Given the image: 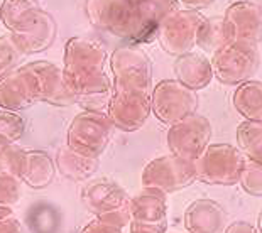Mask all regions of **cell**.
<instances>
[{"mask_svg": "<svg viewBox=\"0 0 262 233\" xmlns=\"http://www.w3.org/2000/svg\"><path fill=\"white\" fill-rule=\"evenodd\" d=\"M198 95L178 80H164L150 93V110L159 122L166 125L176 124L185 116L196 113Z\"/></svg>", "mask_w": 262, "mask_h": 233, "instance_id": "8", "label": "cell"}, {"mask_svg": "<svg viewBox=\"0 0 262 233\" xmlns=\"http://www.w3.org/2000/svg\"><path fill=\"white\" fill-rule=\"evenodd\" d=\"M80 233H124V230L117 228V226H112L108 223H103V221H100L98 218H95L88 225L83 226V230Z\"/></svg>", "mask_w": 262, "mask_h": 233, "instance_id": "34", "label": "cell"}, {"mask_svg": "<svg viewBox=\"0 0 262 233\" xmlns=\"http://www.w3.org/2000/svg\"><path fill=\"white\" fill-rule=\"evenodd\" d=\"M245 160L247 159L241 149L230 144H210L194 160L196 177L211 186L238 184Z\"/></svg>", "mask_w": 262, "mask_h": 233, "instance_id": "4", "label": "cell"}, {"mask_svg": "<svg viewBox=\"0 0 262 233\" xmlns=\"http://www.w3.org/2000/svg\"><path fill=\"white\" fill-rule=\"evenodd\" d=\"M114 125L103 112H81L71 122L66 146L90 157H98L108 146Z\"/></svg>", "mask_w": 262, "mask_h": 233, "instance_id": "6", "label": "cell"}, {"mask_svg": "<svg viewBox=\"0 0 262 233\" xmlns=\"http://www.w3.org/2000/svg\"><path fill=\"white\" fill-rule=\"evenodd\" d=\"M26 122L19 115V112L0 108V135L10 142H15L24 135Z\"/></svg>", "mask_w": 262, "mask_h": 233, "instance_id": "29", "label": "cell"}, {"mask_svg": "<svg viewBox=\"0 0 262 233\" xmlns=\"http://www.w3.org/2000/svg\"><path fill=\"white\" fill-rule=\"evenodd\" d=\"M224 17L232 29L233 41L259 44L262 41V17L257 4L241 0L227 9Z\"/></svg>", "mask_w": 262, "mask_h": 233, "instance_id": "16", "label": "cell"}, {"mask_svg": "<svg viewBox=\"0 0 262 233\" xmlns=\"http://www.w3.org/2000/svg\"><path fill=\"white\" fill-rule=\"evenodd\" d=\"M20 179L17 176L0 173V206L14 208L20 201Z\"/></svg>", "mask_w": 262, "mask_h": 233, "instance_id": "30", "label": "cell"}, {"mask_svg": "<svg viewBox=\"0 0 262 233\" xmlns=\"http://www.w3.org/2000/svg\"><path fill=\"white\" fill-rule=\"evenodd\" d=\"M14 216V208H7V206H0V221L9 220Z\"/></svg>", "mask_w": 262, "mask_h": 233, "instance_id": "38", "label": "cell"}, {"mask_svg": "<svg viewBox=\"0 0 262 233\" xmlns=\"http://www.w3.org/2000/svg\"><path fill=\"white\" fill-rule=\"evenodd\" d=\"M183 4L186 5V7H189L191 10H198V9H205L208 7L210 4H213L215 0H181Z\"/></svg>", "mask_w": 262, "mask_h": 233, "instance_id": "37", "label": "cell"}, {"mask_svg": "<svg viewBox=\"0 0 262 233\" xmlns=\"http://www.w3.org/2000/svg\"><path fill=\"white\" fill-rule=\"evenodd\" d=\"M137 10L141 15L147 41L150 42L158 37L161 22L171 12L178 10V0H147V2L137 5Z\"/></svg>", "mask_w": 262, "mask_h": 233, "instance_id": "25", "label": "cell"}, {"mask_svg": "<svg viewBox=\"0 0 262 233\" xmlns=\"http://www.w3.org/2000/svg\"><path fill=\"white\" fill-rule=\"evenodd\" d=\"M20 49L14 42L12 36L0 37V76H4L10 69H14L15 63L20 59Z\"/></svg>", "mask_w": 262, "mask_h": 233, "instance_id": "31", "label": "cell"}, {"mask_svg": "<svg viewBox=\"0 0 262 233\" xmlns=\"http://www.w3.org/2000/svg\"><path fill=\"white\" fill-rule=\"evenodd\" d=\"M205 17L198 10L178 9L171 12L159 26L158 39L159 44L168 54L181 56L189 53L196 46L198 31Z\"/></svg>", "mask_w": 262, "mask_h": 233, "instance_id": "9", "label": "cell"}, {"mask_svg": "<svg viewBox=\"0 0 262 233\" xmlns=\"http://www.w3.org/2000/svg\"><path fill=\"white\" fill-rule=\"evenodd\" d=\"M110 69L114 75V93H150V59L137 46L127 44L115 48L110 56Z\"/></svg>", "mask_w": 262, "mask_h": 233, "instance_id": "3", "label": "cell"}, {"mask_svg": "<svg viewBox=\"0 0 262 233\" xmlns=\"http://www.w3.org/2000/svg\"><path fill=\"white\" fill-rule=\"evenodd\" d=\"M27 66L36 76L39 102H46L54 107H70L76 103L75 93L71 91L59 66L49 61H32Z\"/></svg>", "mask_w": 262, "mask_h": 233, "instance_id": "13", "label": "cell"}, {"mask_svg": "<svg viewBox=\"0 0 262 233\" xmlns=\"http://www.w3.org/2000/svg\"><path fill=\"white\" fill-rule=\"evenodd\" d=\"M233 107L245 116V120L262 122V83L260 81H244L237 85L233 91Z\"/></svg>", "mask_w": 262, "mask_h": 233, "instance_id": "22", "label": "cell"}, {"mask_svg": "<svg viewBox=\"0 0 262 233\" xmlns=\"http://www.w3.org/2000/svg\"><path fill=\"white\" fill-rule=\"evenodd\" d=\"M130 196L122 186L108 179H95L81 190V203L95 216L129 204Z\"/></svg>", "mask_w": 262, "mask_h": 233, "instance_id": "15", "label": "cell"}, {"mask_svg": "<svg viewBox=\"0 0 262 233\" xmlns=\"http://www.w3.org/2000/svg\"><path fill=\"white\" fill-rule=\"evenodd\" d=\"M129 212L132 221H144V223H159L166 220L168 215V198L166 193L144 188L141 193L130 198Z\"/></svg>", "mask_w": 262, "mask_h": 233, "instance_id": "20", "label": "cell"}, {"mask_svg": "<svg viewBox=\"0 0 262 233\" xmlns=\"http://www.w3.org/2000/svg\"><path fill=\"white\" fill-rule=\"evenodd\" d=\"M257 230H259V233H262V212H260V215H259V223H257Z\"/></svg>", "mask_w": 262, "mask_h": 233, "instance_id": "40", "label": "cell"}, {"mask_svg": "<svg viewBox=\"0 0 262 233\" xmlns=\"http://www.w3.org/2000/svg\"><path fill=\"white\" fill-rule=\"evenodd\" d=\"M39 102L37 81L29 66H19L0 76V108L20 112Z\"/></svg>", "mask_w": 262, "mask_h": 233, "instance_id": "11", "label": "cell"}, {"mask_svg": "<svg viewBox=\"0 0 262 233\" xmlns=\"http://www.w3.org/2000/svg\"><path fill=\"white\" fill-rule=\"evenodd\" d=\"M238 184L245 193L252 196H262V162H255L250 159L245 160Z\"/></svg>", "mask_w": 262, "mask_h": 233, "instance_id": "28", "label": "cell"}, {"mask_svg": "<svg viewBox=\"0 0 262 233\" xmlns=\"http://www.w3.org/2000/svg\"><path fill=\"white\" fill-rule=\"evenodd\" d=\"M56 32L58 26L53 15L41 9L22 29L12 32L10 36L22 54H36L51 46L56 39Z\"/></svg>", "mask_w": 262, "mask_h": 233, "instance_id": "14", "label": "cell"}, {"mask_svg": "<svg viewBox=\"0 0 262 233\" xmlns=\"http://www.w3.org/2000/svg\"><path fill=\"white\" fill-rule=\"evenodd\" d=\"M168 230V220L159 223H144V221H130L129 233H166Z\"/></svg>", "mask_w": 262, "mask_h": 233, "instance_id": "33", "label": "cell"}, {"mask_svg": "<svg viewBox=\"0 0 262 233\" xmlns=\"http://www.w3.org/2000/svg\"><path fill=\"white\" fill-rule=\"evenodd\" d=\"M0 233H27V230L15 216H12L9 220L0 221Z\"/></svg>", "mask_w": 262, "mask_h": 233, "instance_id": "35", "label": "cell"}, {"mask_svg": "<svg viewBox=\"0 0 262 233\" xmlns=\"http://www.w3.org/2000/svg\"><path fill=\"white\" fill-rule=\"evenodd\" d=\"M237 144L245 157L262 162V122L244 120L237 127Z\"/></svg>", "mask_w": 262, "mask_h": 233, "instance_id": "26", "label": "cell"}, {"mask_svg": "<svg viewBox=\"0 0 262 233\" xmlns=\"http://www.w3.org/2000/svg\"><path fill=\"white\" fill-rule=\"evenodd\" d=\"M259 10H260V17H262V0H260V4H259Z\"/></svg>", "mask_w": 262, "mask_h": 233, "instance_id": "41", "label": "cell"}, {"mask_svg": "<svg viewBox=\"0 0 262 233\" xmlns=\"http://www.w3.org/2000/svg\"><path fill=\"white\" fill-rule=\"evenodd\" d=\"M233 41L232 29L225 17H208L198 31L196 46L203 51L215 53Z\"/></svg>", "mask_w": 262, "mask_h": 233, "instance_id": "23", "label": "cell"}, {"mask_svg": "<svg viewBox=\"0 0 262 233\" xmlns=\"http://www.w3.org/2000/svg\"><path fill=\"white\" fill-rule=\"evenodd\" d=\"M225 212L219 203L200 198L185 212V226L188 233H220L225 226Z\"/></svg>", "mask_w": 262, "mask_h": 233, "instance_id": "17", "label": "cell"}, {"mask_svg": "<svg viewBox=\"0 0 262 233\" xmlns=\"http://www.w3.org/2000/svg\"><path fill=\"white\" fill-rule=\"evenodd\" d=\"M196 179L194 160L181 159L172 154L152 159L142 171V186L154 188L166 194L185 190Z\"/></svg>", "mask_w": 262, "mask_h": 233, "instance_id": "7", "label": "cell"}, {"mask_svg": "<svg viewBox=\"0 0 262 233\" xmlns=\"http://www.w3.org/2000/svg\"><path fill=\"white\" fill-rule=\"evenodd\" d=\"M224 233H259V230L247 221H233V223L227 225Z\"/></svg>", "mask_w": 262, "mask_h": 233, "instance_id": "36", "label": "cell"}, {"mask_svg": "<svg viewBox=\"0 0 262 233\" xmlns=\"http://www.w3.org/2000/svg\"><path fill=\"white\" fill-rule=\"evenodd\" d=\"M210 122L206 116L198 113H191L169 125L168 135H166L171 154L186 160H196L210 146Z\"/></svg>", "mask_w": 262, "mask_h": 233, "instance_id": "10", "label": "cell"}, {"mask_svg": "<svg viewBox=\"0 0 262 233\" xmlns=\"http://www.w3.org/2000/svg\"><path fill=\"white\" fill-rule=\"evenodd\" d=\"M176 80L191 90H203L213 80V68L211 61L202 53L189 51L176 58L174 63Z\"/></svg>", "mask_w": 262, "mask_h": 233, "instance_id": "19", "label": "cell"}, {"mask_svg": "<svg viewBox=\"0 0 262 233\" xmlns=\"http://www.w3.org/2000/svg\"><path fill=\"white\" fill-rule=\"evenodd\" d=\"M129 2H130L132 5H136V7H137V5H141V4H144V2H147V0H129Z\"/></svg>", "mask_w": 262, "mask_h": 233, "instance_id": "39", "label": "cell"}, {"mask_svg": "<svg viewBox=\"0 0 262 233\" xmlns=\"http://www.w3.org/2000/svg\"><path fill=\"white\" fill-rule=\"evenodd\" d=\"M56 164L44 151H24L17 177L32 190H44L54 181Z\"/></svg>", "mask_w": 262, "mask_h": 233, "instance_id": "18", "label": "cell"}, {"mask_svg": "<svg viewBox=\"0 0 262 233\" xmlns=\"http://www.w3.org/2000/svg\"><path fill=\"white\" fill-rule=\"evenodd\" d=\"M66 81L75 93L76 103L85 112H102L114 95L112 81L105 73L107 51L93 37H71L64 46Z\"/></svg>", "mask_w": 262, "mask_h": 233, "instance_id": "1", "label": "cell"}, {"mask_svg": "<svg viewBox=\"0 0 262 233\" xmlns=\"http://www.w3.org/2000/svg\"><path fill=\"white\" fill-rule=\"evenodd\" d=\"M260 66V53L257 44L232 41L213 53L211 68L213 76L224 85H241L252 80Z\"/></svg>", "mask_w": 262, "mask_h": 233, "instance_id": "5", "label": "cell"}, {"mask_svg": "<svg viewBox=\"0 0 262 233\" xmlns=\"http://www.w3.org/2000/svg\"><path fill=\"white\" fill-rule=\"evenodd\" d=\"M85 14L92 26L100 31L130 44L149 42L139 10L129 0H86Z\"/></svg>", "mask_w": 262, "mask_h": 233, "instance_id": "2", "label": "cell"}, {"mask_svg": "<svg viewBox=\"0 0 262 233\" xmlns=\"http://www.w3.org/2000/svg\"><path fill=\"white\" fill-rule=\"evenodd\" d=\"M95 218H98L100 221H103V223L117 226V228H120V230H124L125 226L130 225V221H132L130 212H129V204L120 206V208H115V209H110V212L95 216Z\"/></svg>", "mask_w": 262, "mask_h": 233, "instance_id": "32", "label": "cell"}, {"mask_svg": "<svg viewBox=\"0 0 262 233\" xmlns=\"http://www.w3.org/2000/svg\"><path fill=\"white\" fill-rule=\"evenodd\" d=\"M56 171L61 176L71 181H85L92 177L98 169V157H90L81 152H76L70 146H63L54 157Z\"/></svg>", "mask_w": 262, "mask_h": 233, "instance_id": "21", "label": "cell"}, {"mask_svg": "<svg viewBox=\"0 0 262 233\" xmlns=\"http://www.w3.org/2000/svg\"><path fill=\"white\" fill-rule=\"evenodd\" d=\"M24 149L0 135V173L17 176Z\"/></svg>", "mask_w": 262, "mask_h": 233, "instance_id": "27", "label": "cell"}, {"mask_svg": "<svg viewBox=\"0 0 262 233\" xmlns=\"http://www.w3.org/2000/svg\"><path fill=\"white\" fill-rule=\"evenodd\" d=\"M37 0H4L0 4V22L10 32L22 29L41 10Z\"/></svg>", "mask_w": 262, "mask_h": 233, "instance_id": "24", "label": "cell"}, {"mask_svg": "<svg viewBox=\"0 0 262 233\" xmlns=\"http://www.w3.org/2000/svg\"><path fill=\"white\" fill-rule=\"evenodd\" d=\"M150 113V95L141 93H114L107 107V116L114 129L122 132L139 130Z\"/></svg>", "mask_w": 262, "mask_h": 233, "instance_id": "12", "label": "cell"}]
</instances>
